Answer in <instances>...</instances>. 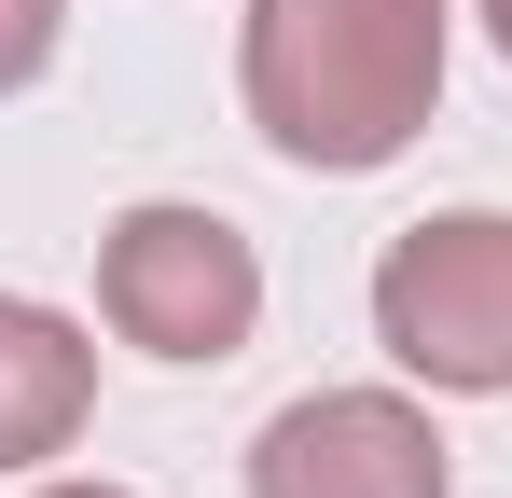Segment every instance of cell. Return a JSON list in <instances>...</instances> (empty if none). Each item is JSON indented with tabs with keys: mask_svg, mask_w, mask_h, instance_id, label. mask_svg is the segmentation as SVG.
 Masks as SVG:
<instances>
[{
	"mask_svg": "<svg viewBox=\"0 0 512 498\" xmlns=\"http://www.w3.org/2000/svg\"><path fill=\"white\" fill-rule=\"evenodd\" d=\"M56 28H70V0H0V97H14V83H42Z\"/></svg>",
	"mask_w": 512,
	"mask_h": 498,
	"instance_id": "obj_6",
	"label": "cell"
},
{
	"mask_svg": "<svg viewBox=\"0 0 512 498\" xmlns=\"http://www.w3.org/2000/svg\"><path fill=\"white\" fill-rule=\"evenodd\" d=\"M485 28H499V56H512V0H485Z\"/></svg>",
	"mask_w": 512,
	"mask_h": 498,
	"instance_id": "obj_7",
	"label": "cell"
},
{
	"mask_svg": "<svg viewBox=\"0 0 512 498\" xmlns=\"http://www.w3.org/2000/svg\"><path fill=\"white\" fill-rule=\"evenodd\" d=\"M42 498H125V485H42Z\"/></svg>",
	"mask_w": 512,
	"mask_h": 498,
	"instance_id": "obj_8",
	"label": "cell"
},
{
	"mask_svg": "<svg viewBox=\"0 0 512 498\" xmlns=\"http://www.w3.org/2000/svg\"><path fill=\"white\" fill-rule=\"evenodd\" d=\"M236 83L277 166L360 180L443 111V0H250Z\"/></svg>",
	"mask_w": 512,
	"mask_h": 498,
	"instance_id": "obj_1",
	"label": "cell"
},
{
	"mask_svg": "<svg viewBox=\"0 0 512 498\" xmlns=\"http://www.w3.org/2000/svg\"><path fill=\"white\" fill-rule=\"evenodd\" d=\"M97 415V346L56 305H28V291H0V471H42V457H70Z\"/></svg>",
	"mask_w": 512,
	"mask_h": 498,
	"instance_id": "obj_5",
	"label": "cell"
},
{
	"mask_svg": "<svg viewBox=\"0 0 512 498\" xmlns=\"http://www.w3.org/2000/svg\"><path fill=\"white\" fill-rule=\"evenodd\" d=\"M250 498H457L443 429L388 388H319V402L263 415L250 443Z\"/></svg>",
	"mask_w": 512,
	"mask_h": 498,
	"instance_id": "obj_4",
	"label": "cell"
},
{
	"mask_svg": "<svg viewBox=\"0 0 512 498\" xmlns=\"http://www.w3.org/2000/svg\"><path fill=\"white\" fill-rule=\"evenodd\" d=\"M374 346L402 374H429V388H471V402L512 388V222L499 208H443V222L388 236V263H374Z\"/></svg>",
	"mask_w": 512,
	"mask_h": 498,
	"instance_id": "obj_2",
	"label": "cell"
},
{
	"mask_svg": "<svg viewBox=\"0 0 512 498\" xmlns=\"http://www.w3.org/2000/svg\"><path fill=\"white\" fill-rule=\"evenodd\" d=\"M97 319L125 332L139 360H236L263 332V263L222 208H125L97 236Z\"/></svg>",
	"mask_w": 512,
	"mask_h": 498,
	"instance_id": "obj_3",
	"label": "cell"
}]
</instances>
